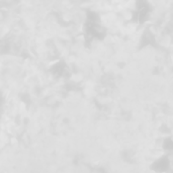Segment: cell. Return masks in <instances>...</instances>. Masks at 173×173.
Returning a JSON list of instances; mask_svg holds the SVG:
<instances>
[]
</instances>
